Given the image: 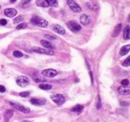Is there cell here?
<instances>
[{"label":"cell","instance_id":"18","mask_svg":"<svg viewBox=\"0 0 130 122\" xmlns=\"http://www.w3.org/2000/svg\"><path fill=\"white\" fill-rule=\"evenodd\" d=\"M82 110H83V105H76L71 108L72 112H81Z\"/></svg>","mask_w":130,"mask_h":122},{"label":"cell","instance_id":"33","mask_svg":"<svg viewBox=\"0 0 130 122\" xmlns=\"http://www.w3.org/2000/svg\"><path fill=\"white\" fill-rule=\"evenodd\" d=\"M6 24H7V20H5V19L0 20V25H6Z\"/></svg>","mask_w":130,"mask_h":122},{"label":"cell","instance_id":"21","mask_svg":"<svg viewBox=\"0 0 130 122\" xmlns=\"http://www.w3.org/2000/svg\"><path fill=\"white\" fill-rule=\"evenodd\" d=\"M129 30H130L129 29V26H127L126 28L124 29V33H123V35H124V39H126V40H128L129 39V36H130L129 35Z\"/></svg>","mask_w":130,"mask_h":122},{"label":"cell","instance_id":"4","mask_svg":"<svg viewBox=\"0 0 130 122\" xmlns=\"http://www.w3.org/2000/svg\"><path fill=\"white\" fill-rule=\"evenodd\" d=\"M42 75L44 77H49V78H53L57 75V71L55 69H45L42 71Z\"/></svg>","mask_w":130,"mask_h":122},{"label":"cell","instance_id":"6","mask_svg":"<svg viewBox=\"0 0 130 122\" xmlns=\"http://www.w3.org/2000/svg\"><path fill=\"white\" fill-rule=\"evenodd\" d=\"M10 105H11V106H13L14 108H16L17 110L23 112V113H29V112H30V109H29V108H26L25 106H22V105H20V104H18V103H13V102H10Z\"/></svg>","mask_w":130,"mask_h":122},{"label":"cell","instance_id":"34","mask_svg":"<svg viewBox=\"0 0 130 122\" xmlns=\"http://www.w3.org/2000/svg\"><path fill=\"white\" fill-rule=\"evenodd\" d=\"M6 91V89H5V87L3 86V85H0V92L1 93H4Z\"/></svg>","mask_w":130,"mask_h":122},{"label":"cell","instance_id":"9","mask_svg":"<svg viewBox=\"0 0 130 122\" xmlns=\"http://www.w3.org/2000/svg\"><path fill=\"white\" fill-rule=\"evenodd\" d=\"M52 28H53V30L55 31L56 33H58V34H60V35H64L65 34V29L63 28L62 26L57 25V24H54L52 26Z\"/></svg>","mask_w":130,"mask_h":122},{"label":"cell","instance_id":"27","mask_svg":"<svg viewBox=\"0 0 130 122\" xmlns=\"http://www.w3.org/2000/svg\"><path fill=\"white\" fill-rule=\"evenodd\" d=\"M33 79L35 80L36 82H41V81H44V80H45L43 77H42V78H40V77H37V76L35 75V74H34V75H33Z\"/></svg>","mask_w":130,"mask_h":122},{"label":"cell","instance_id":"29","mask_svg":"<svg viewBox=\"0 0 130 122\" xmlns=\"http://www.w3.org/2000/svg\"><path fill=\"white\" fill-rule=\"evenodd\" d=\"M121 84H122L123 87H124V86H127V85H129V81H128L127 79H124V80H122V81H121Z\"/></svg>","mask_w":130,"mask_h":122},{"label":"cell","instance_id":"16","mask_svg":"<svg viewBox=\"0 0 130 122\" xmlns=\"http://www.w3.org/2000/svg\"><path fill=\"white\" fill-rule=\"evenodd\" d=\"M36 4L38 6H41V7H48V6H49L47 0H38V1L36 2Z\"/></svg>","mask_w":130,"mask_h":122},{"label":"cell","instance_id":"31","mask_svg":"<svg viewBox=\"0 0 130 122\" xmlns=\"http://www.w3.org/2000/svg\"><path fill=\"white\" fill-rule=\"evenodd\" d=\"M129 64H130V58L128 57L125 61H124V62H123V66H126V67H128L129 66Z\"/></svg>","mask_w":130,"mask_h":122},{"label":"cell","instance_id":"22","mask_svg":"<svg viewBox=\"0 0 130 122\" xmlns=\"http://www.w3.org/2000/svg\"><path fill=\"white\" fill-rule=\"evenodd\" d=\"M13 56L16 57V58H20V57H22V56H23V54H22V52H20V51L16 50V51L13 52Z\"/></svg>","mask_w":130,"mask_h":122},{"label":"cell","instance_id":"2","mask_svg":"<svg viewBox=\"0 0 130 122\" xmlns=\"http://www.w3.org/2000/svg\"><path fill=\"white\" fill-rule=\"evenodd\" d=\"M51 99L53 100V102L57 105H62L65 102V98L63 95H61V94H52Z\"/></svg>","mask_w":130,"mask_h":122},{"label":"cell","instance_id":"32","mask_svg":"<svg viewBox=\"0 0 130 122\" xmlns=\"http://www.w3.org/2000/svg\"><path fill=\"white\" fill-rule=\"evenodd\" d=\"M101 108V100H100V97L98 96V101H97V109H100Z\"/></svg>","mask_w":130,"mask_h":122},{"label":"cell","instance_id":"15","mask_svg":"<svg viewBox=\"0 0 130 122\" xmlns=\"http://www.w3.org/2000/svg\"><path fill=\"white\" fill-rule=\"evenodd\" d=\"M39 88L42 90H49L52 88V85L49 83H41V84H39Z\"/></svg>","mask_w":130,"mask_h":122},{"label":"cell","instance_id":"37","mask_svg":"<svg viewBox=\"0 0 130 122\" xmlns=\"http://www.w3.org/2000/svg\"><path fill=\"white\" fill-rule=\"evenodd\" d=\"M23 122H29V121H27V120H24V121H23Z\"/></svg>","mask_w":130,"mask_h":122},{"label":"cell","instance_id":"24","mask_svg":"<svg viewBox=\"0 0 130 122\" xmlns=\"http://www.w3.org/2000/svg\"><path fill=\"white\" fill-rule=\"evenodd\" d=\"M88 7L91 8V9L96 10V9L98 8V4H97V3H89V4H88Z\"/></svg>","mask_w":130,"mask_h":122},{"label":"cell","instance_id":"20","mask_svg":"<svg viewBox=\"0 0 130 122\" xmlns=\"http://www.w3.org/2000/svg\"><path fill=\"white\" fill-rule=\"evenodd\" d=\"M12 116H13V111H12V110H7V111L5 112V117H6V120H7V121H8Z\"/></svg>","mask_w":130,"mask_h":122},{"label":"cell","instance_id":"14","mask_svg":"<svg viewBox=\"0 0 130 122\" xmlns=\"http://www.w3.org/2000/svg\"><path fill=\"white\" fill-rule=\"evenodd\" d=\"M129 49H130V45L123 46L122 48L120 49V55H121V56H124L125 54H128V53H129Z\"/></svg>","mask_w":130,"mask_h":122},{"label":"cell","instance_id":"12","mask_svg":"<svg viewBox=\"0 0 130 122\" xmlns=\"http://www.w3.org/2000/svg\"><path fill=\"white\" fill-rule=\"evenodd\" d=\"M80 22L82 25H88L90 22V17L86 15V14H83V15H81L80 17Z\"/></svg>","mask_w":130,"mask_h":122},{"label":"cell","instance_id":"35","mask_svg":"<svg viewBox=\"0 0 130 122\" xmlns=\"http://www.w3.org/2000/svg\"><path fill=\"white\" fill-rule=\"evenodd\" d=\"M45 37L48 38V39H55V37H53V36H51V35H48V34H46Z\"/></svg>","mask_w":130,"mask_h":122},{"label":"cell","instance_id":"26","mask_svg":"<svg viewBox=\"0 0 130 122\" xmlns=\"http://www.w3.org/2000/svg\"><path fill=\"white\" fill-rule=\"evenodd\" d=\"M29 94H30L29 91H24V92H20L19 95L21 97H27V96H29Z\"/></svg>","mask_w":130,"mask_h":122},{"label":"cell","instance_id":"7","mask_svg":"<svg viewBox=\"0 0 130 122\" xmlns=\"http://www.w3.org/2000/svg\"><path fill=\"white\" fill-rule=\"evenodd\" d=\"M67 26L69 27V29H70L71 31H73V32H78V31H80V29H81V26H80L79 24H77L76 22H74V21L68 22V23H67Z\"/></svg>","mask_w":130,"mask_h":122},{"label":"cell","instance_id":"28","mask_svg":"<svg viewBox=\"0 0 130 122\" xmlns=\"http://www.w3.org/2000/svg\"><path fill=\"white\" fill-rule=\"evenodd\" d=\"M27 27V24L26 23H21V24H19L18 26H17V29H24V28H26Z\"/></svg>","mask_w":130,"mask_h":122},{"label":"cell","instance_id":"11","mask_svg":"<svg viewBox=\"0 0 130 122\" xmlns=\"http://www.w3.org/2000/svg\"><path fill=\"white\" fill-rule=\"evenodd\" d=\"M30 102L33 105H44L46 103V100L45 99H37V98H31Z\"/></svg>","mask_w":130,"mask_h":122},{"label":"cell","instance_id":"10","mask_svg":"<svg viewBox=\"0 0 130 122\" xmlns=\"http://www.w3.org/2000/svg\"><path fill=\"white\" fill-rule=\"evenodd\" d=\"M4 13H5V15L7 17H14L17 14V11L15 9H13V8H6L4 10Z\"/></svg>","mask_w":130,"mask_h":122},{"label":"cell","instance_id":"36","mask_svg":"<svg viewBox=\"0 0 130 122\" xmlns=\"http://www.w3.org/2000/svg\"><path fill=\"white\" fill-rule=\"evenodd\" d=\"M89 75H90V78H91V83L93 84V75H92V72L89 71Z\"/></svg>","mask_w":130,"mask_h":122},{"label":"cell","instance_id":"30","mask_svg":"<svg viewBox=\"0 0 130 122\" xmlns=\"http://www.w3.org/2000/svg\"><path fill=\"white\" fill-rule=\"evenodd\" d=\"M30 4V1H22L21 2V6H22V7H27V6H28Z\"/></svg>","mask_w":130,"mask_h":122},{"label":"cell","instance_id":"3","mask_svg":"<svg viewBox=\"0 0 130 122\" xmlns=\"http://www.w3.org/2000/svg\"><path fill=\"white\" fill-rule=\"evenodd\" d=\"M67 4L69 5L70 9H71L73 12H76V13L81 12V7H80V6H79L76 2H75V1H73V0H68V1H67Z\"/></svg>","mask_w":130,"mask_h":122},{"label":"cell","instance_id":"1","mask_svg":"<svg viewBox=\"0 0 130 122\" xmlns=\"http://www.w3.org/2000/svg\"><path fill=\"white\" fill-rule=\"evenodd\" d=\"M31 23L34 24V25H37V26H40V27H46L48 25V22H47V20L41 18V17H33L31 19Z\"/></svg>","mask_w":130,"mask_h":122},{"label":"cell","instance_id":"8","mask_svg":"<svg viewBox=\"0 0 130 122\" xmlns=\"http://www.w3.org/2000/svg\"><path fill=\"white\" fill-rule=\"evenodd\" d=\"M32 51L36 52V53H40V54H48V55H53V51L51 50H46V49H42V48H39V47H33Z\"/></svg>","mask_w":130,"mask_h":122},{"label":"cell","instance_id":"19","mask_svg":"<svg viewBox=\"0 0 130 122\" xmlns=\"http://www.w3.org/2000/svg\"><path fill=\"white\" fill-rule=\"evenodd\" d=\"M121 27H122V25L121 24H118L117 26L115 27V29H114V31H113V37H116L118 34H119V32H120V30H121Z\"/></svg>","mask_w":130,"mask_h":122},{"label":"cell","instance_id":"25","mask_svg":"<svg viewBox=\"0 0 130 122\" xmlns=\"http://www.w3.org/2000/svg\"><path fill=\"white\" fill-rule=\"evenodd\" d=\"M23 20V17L22 16H18V17H16L14 20H13V23L14 24H17V23H20Z\"/></svg>","mask_w":130,"mask_h":122},{"label":"cell","instance_id":"17","mask_svg":"<svg viewBox=\"0 0 130 122\" xmlns=\"http://www.w3.org/2000/svg\"><path fill=\"white\" fill-rule=\"evenodd\" d=\"M118 92L121 94V95H128L129 94V89H125L124 87H119L118 88Z\"/></svg>","mask_w":130,"mask_h":122},{"label":"cell","instance_id":"13","mask_svg":"<svg viewBox=\"0 0 130 122\" xmlns=\"http://www.w3.org/2000/svg\"><path fill=\"white\" fill-rule=\"evenodd\" d=\"M40 43H41V45H42L43 47H45V49H46V50H47V49L51 50V49H52V47H53V45L51 44V42L47 41V40H41Z\"/></svg>","mask_w":130,"mask_h":122},{"label":"cell","instance_id":"23","mask_svg":"<svg viewBox=\"0 0 130 122\" xmlns=\"http://www.w3.org/2000/svg\"><path fill=\"white\" fill-rule=\"evenodd\" d=\"M48 4L53 6V7H57L58 5V2L56 1V0H48Z\"/></svg>","mask_w":130,"mask_h":122},{"label":"cell","instance_id":"5","mask_svg":"<svg viewBox=\"0 0 130 122\" xmlns=\"http://www.w3.org/2000/svg\"><path fill=\"white\" fill-rule=\"evenodd\" d=\"M16 82L19 86H21V87H25L29 84V79L27 78L26 76H19L16 80Z\"/></svg>","mask_w":130,"mask_h":122}]
</instances>
